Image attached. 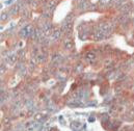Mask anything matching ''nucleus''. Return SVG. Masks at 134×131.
Returning <instances> with one entry per match:
<instances>
[{
	"instance_id": "f257e3e1",
	"label": "nucleus",
	"mask_w": 134,
	"mask_h": 131,
	"mask_svg": "<svg viewBox=\"0 0 134 131\" xmlns=\"http://www.w3.org/2000/svg\"><path fill=\"white\" fill-rule=\"evenodd\" d=\"M59 35H60V31H59V30H56V31H54V32H53L52 37L54 38V40H56V38L59 37Z\"/></svg>"
},
{
	"instance_id": "f03ea898",
	"label": "nucleus",
	"mask_w": 134,
	"mask_h": 131,
	"mask_svg": "<svg viewBox=\"0 0 134 131\" xmlns=\"http://www.w3.org/2000/svg\"><path fill=\"white\" fill-rule=\"evenodd\" d=\"M65 46H66L67 49H70V48H72L73 45H72V43H71L69 40H66V41H65Z\"/></svg>"
}]
</instances>
